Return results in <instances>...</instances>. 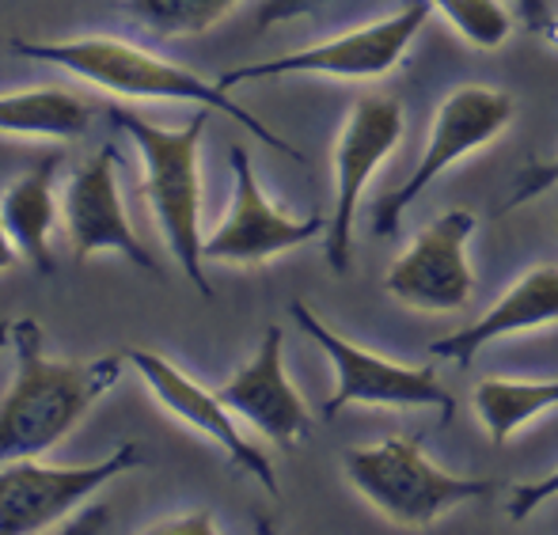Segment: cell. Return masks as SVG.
Segmentation results:
<instances>
[{
	"instance_id": "cell-1",
	"label": "cell",
	"mask_w": 558,
	"mask_h": 535,
	"mask_svg": "<svg viewBox=\"0 0 558 535\" xmlns=\"http://www.w3.org/2000/svg\"><path fill=\"white\" fill-rule=\"evenodd\" d=\"M15 373L0 399V463L38 460L58 448L84 414L122 380L125 353L92 361L46 357L38 319H12Z\"/></svg>"
},
{
	"instance_id": "cell-2",
	"label": "cell",
	"mask_w": 558,
	"mask_h": 535,
	"mask_svg": "<svg viewBox=\"0 0 558 535\" xmlns=\"http://www.w3.org/2000/svg\"><path fill=\"white\" fill-rule=\"evenodd\" d=\"M12 53L43 61V65H58L65 73L81 76V81L96 84L99 92H111V96L148 99V104H198L206 110H221L225 118L243 125L255 141H263L266 148H274V153L289 156L296 163L304 160L286 137H278L247 107L235 104L217 81L209 84L206 76L191 73V69L175 65V61L160 58L153 50H141V46L125 42V38L84 35L69 38V42H23V38H12Z\"/></svg>"
},
{
	"instance_id": "cell-3",
	"label": "cell",
	"mask_w": 558,
	"mask_h": 535,
	"mask_svg": "<svg viewBox=\"0 0 558 535\" xmlns=\"http://www.w3.org/2000/svg\"><path fill=\"white\" fill-rule=\"evenodd\" d=\"M206 110L186 125H156L133 110H111V125L137 145L141 156V194H145L153 220L168 243L179 270L191 278L202 296H214L202 255V137H206Z\"/></svg>"
},
{
	"instance_id": "cell-4",
	"label": "cell",
	"mask_w": 558,
	"mask_h": 535,
	"mask_svg": "<svg viewBox=\"0 0 558 535\" xmlns=\"http://www.w3.org/2000/svg\"><path fill=\"white\" fill-rule=\"evenodd\" d=\"M342 475L384 521L407 532H426L463 501L490 498L494 478L448 475L426 460L422 437H388L380 445L345 448Z\"/></svg>"
},
{
	"instance_id": "cell-5",
	"label": "cell",
	"mask_w": 558,
	"mask_h": 535,
	"mask_svg": "<svg viewBox=\"0 0 558 535\" xmlns=\"http://www.w3.org/2000/svg\"><path fill=\"white\" fill-rule=\"evenodd\" d=\"M289 312H293L296 327L335 365V391L324 403V418H338V411H345V406H396V411L434 406L441 414V426L452 422L456 399L441 388V380H437V373L429 365H399V361H388L380 353L345 342L304 301H293Z\"/></svg>"
},
{
	"instance_id": "cell-6",
	"label": "cell",
	"mask_w": 558,
	"mask_h": 535,
	"mask_svg": "<svg viewBox=\"0 0 558 535\" xmlns=\"http://www.w3.org/2000/svg\"><path fill=\"white\" fill-rule=\"evenodd\" d=\"M513 96L501 88H483V84H463V88L448 92L445 104L437 107V118L429 125V141L422 148L418 163H414L411 179L403 186H396L391 194H384L373 206V235L388 240L399 232V220L407 209L429 191L441 171L452 163H460L463 156L478 153L483 145H490L494 137L506 133V125L513 122Z\"/></svg>"
},
{
	"instance_id": "cell-7",
	"label": "cell",
	"mask_w": 558,
	"mask_h": 535,
	"mask_svg": "<svg viewBox=\"0 0 558 535\" xmlns=\"http://www.w3.org/2000/svg\"><path fill=\"white\" fill-rule=\"evenodd\" d=\"M429 4L426 0H407L388 20H376L350 35L327 38L308 50L286 53V58L255 61V65H235L217 76V84L240 88L255 81H278V76H335V81H380L403 61L414 35L426 27Z\"/></svg>"
},
{
	"instance_id": "cell-8",
	"label": "cell",
	"mask_w": 558,
	"mask_h": 535,
	"mask_svg": "<svg viewBox=\"0 0 558 535\" xmlns=\"http://www.w3.org/2000/svg\"><path fill=\"white\" fill-rule=\"evenodd\" d=\"M145 463L141 445L125 440L111 455L76 467H43L35 460H15L0 467V535H38L69 521L92 494L114 483L125 471Z\"/></svg>"
},
{
	"instance_id": "cell-9",
	"label": "cell",
	"mask_w": 558,
	"mask_h": 535,
	"mask_svg": "<svg viewBox=\"0 0 558 535\" xmlns=\"http://www.w3.org/2000/svg\"><path fill=\"white\" fill-rule=\"evenodd\" d=\"M228 163H232V202H228L225 220L206 235V243H202L206 263L263 266V263H270V258L286 255V251L301 247V243L327 235L331 217H324V214L289 217L266 198L243 145H235L232 153H228Z\"/></svg>"
},
{
	"instance_id": "cell-10",
	"label": "cell",
	"mask_w": 558,
	"mask_h": 535,
	"mask_svg": "<svg viewBox=\"0 0 558 535\" xmlns=\"http://www.w3.org/2000/svg\"><path fill=\"white\" fill-rule=\"evenodd\" d=\"M403 137V107L388 96H365L357 99L345 118L342 133L335 141V209L327 224L324 255L335 273L350 270V235L353 217H357L361 194L368 179L376 175L391 148Z\"/></svg>"
},
{
	"instance_id": "cell-11",
	"label": "cell",
	"mask_w": 558,
	"mask_h": 535,
	"mask_svg": "<svg viewBox=\"0 0 558 535\" xmlns=\"http://www.w3.org/2000/svg\"><path fill=\"white\" fill-rule=\"evenodd\" d=\"M475 224L478 220L471 209H445L391 263L384 289L414 312H437V316L460 312L475 289V273L468 263V240Z\"/></svg>"
},
{
	"instance_id": "cell-12",
	"label": "cell",
	"mask_w": 558,
	"mask_h": 535,
	"mask_svg": "<svg viewBox=\"0 0 558 535\" xmlns=\"http://www.w3.org/2000/svg\"><path fill=\"white\" fill-rule=\"evenodd\" d=\"M61 228H65V240L76 266L111 251V255L130 258L137 270L160 278V263L148 255L145 243L133 232L130 217H125L122 194H118L114 145H104L69 175L65 191H61Z\"/></svg>"
},
{
	"instance_id": "cell-13",
	"label": "cell",
	"mask_w": 558,
	"mask_h": 535,
	"mask_svg": "<svg viewBox=\"0 0 558 535\" xmlns=\"http://www.w3.org/2000/svg\"><path fill=\"white\" fill-rule=\"evenodd\" d=\"M122 353H125V361L141 373V380L148 384V391H153L156 403H160L163 411L175 414L179 422H186V426L198 429L202 437L214 440L228 460H232V467L247 471L251 478H258V483L266 486L270 498H278L281 486H278V475H274L270 455L243 437L240 426H235V414L221 403L217 391L202 388V384L191 380L183 368L171 365L168 357H160V353H153V350L130 345V350H122Z\"/></svg>"
},
{
	"instance_id": "cell-14",
	"label": "cell",
	"mask_w": 558,
	"mask_h": 535,
	"mask_svg": "<svg viewBox=\"0 0 558 535\" xmlns=\"http://www.w3.org/2000/svg\"><path fill=\"white\" fill-rule=\"evenodd\" d=\"M281 327H266L263 342H258L255 357L240 368L228 384L217 388L221 403L235 418H243L255 433H263L270 445L296 448L308 440L312 414L304 406L301 391L286 376V357H281Z\"/></svg>"
},
{
	"instance_id": "cell-15",
	"label": "cell",
	"mask_w": 558,
	"mask_h": 535,
	"mask_svg": "<svg viewBox=\"0 0 558 535\" xmlns=\"http://www.w3.org/2000/svg\"><path fill=\"white\" fill-rule=\"evenodd\" d=\"M551 323H558V270L555 266H532L471 327L429 342V357L456 361L468 368L478 357V350H486L498 338L551 327Z\"/></svg>"
},
{
	"instance_id": "cell-16",
	"label": "cell",
	"mask_w": 558,
	"mask_h": 535,
	"mask_svg": "<svg viewBox=\"0 0 558 535\" xmlns=\"http://www.w3.org/2000/svg\"><path fill=\"white\" fill-rule=\"evenodd\" d=\"M58 153L43 156L27 175H20L0 194V224H4L8 240L15 243L20 258L38 278H53V270H58L50 247V232L61 220V202H53V171H58Z\"/></svg>"
},
{
	"instance_id": "cell-17",
	"label": "cell",
	"mask_w": 558,
	"mask_h": 535,
	"mask_svg": "<svg viewBox=\"0 0 558 535\" xmlns=\"http://www.w3.org/2000/svg\"><path fill=\"white\" fill-rule=\"evenodd\" d=\"M96 107L61 88H31L0 96V133L12 137L76 141L92 130Z\"/></svg>"
},
{
	"instance_id": "cell-18",
	"label": "cell",
	"mask_w": 558,
	"mask_h": 535,
	"mask_svg": "<svg viewBox=\"0 0 558 535\" xmlns=\"http://www.w3.org/2000/svg\"><path fill=\"white\" fill-rule=\"evenodd\" d=\"M471 406H475L483 429L490 433L494 445H506L517 429H524L532 418L558 406V380H478L471 391Z\"/></svg>"
},
{
	"instance_id": "cell-19",
	"label": "cell",
	"mask_w": 558,
	"mask_h": 535,
	"mask_svg": "<svg viewBox=\"0 0 558 535\" xmlns=\"http://www.w3.org/2000/svg\"><path fill=\"white\" fill-rule=\"evenodd\" d=\"M125 15L160 38H186L217 27L240 0H118Z\"/></svg>"
},
{
	"instance_id": "cell-20",
	"label": "cell",
	"mask_w": 558,
	"mask_h": 535,
	"mask_svg": "<svg viewBox=\"0 0 558 535\" xmlns=\"http://www.w3.org/2000/svg\"><path fill=\"white\" fill-rule=\"evenodd\" d=\"M426 4L437 8L478 50H498L513 31V20H509L501 0H426Z\"/></svg>"
},
{
	"instance_id": "cell-21",
	"label": "cell",
	"mask_w": 558,
	"mask_h": 535,
	"mask_svg": "<svg viewBox=\"0 0 558 535\" xmlns=\"http://www.w3.org/2000/svg\"><path fill=\"white\" fill-rule=\"evenodd\" d=\"M551 186H558V156L555 160H539V163H529V168L517 171L513 179V194L506 198V206H501V214H513V209H521L524 202H536L539 194H547Z\"/></svg>"
},
{
	"instance_id": "cell-22",
	"label": "cell",
	"mask_w": 558,
	"mask_h": 535,
	"mask_svg": "<svg viewBox=\"0 0 558 535\" xmlns=\"http://www.w3.org/2000/svg\"><path fill=\"white\" fill-rule=\"evenodd\" d=\"M551 498H558V467L551 471V475L536 478V483H517L513 486V498H509V521H517V524L529 521V516Z\"/></svg>"
},
{
	"instance_id": "cell-23",
	"label": "cell",
	"mask_w": 558,
	"mask_h": 535,
	"mask_svg": "<svg viewBox=\"0 0 558 535\" xmlns=\"http://www.w3.org/2000/svg\"><path fill=\"white\" fill-rule=\"evenodd\" d=\"M141 535H221L214 524V513L209 509H198V513H183V516H168V521L153 524Z\"/></svg>"
},
{
	"instance_id": "cell-24",
	"label": "cell",
	"mask_w": 558,
	"mask_h": 535,
	"mask_svg": "<svg viewBox=\"0 0 558 535\" xmlns=\"http://www.w3.org/2000/svg\"><path fill=\"white\" fill-rule=\"evenodd\" d=\"M316 4H324V0H266V4L258 8V27H274V23L296 20V15L312 12Z\"/></svg>"
},
{
	"instance_id": "cell-25",
	"label": "cell",
	"mask_w": 558,
	"mask_h": 535,
	"mask_svg": "<svg viewBox=\"0 0 558 535\" xmlns=\"http://www.w3.org/2000/svg\"><path fill=\"white\" fill-rule=\"evenodd\" d=\"M107 521H111V506H92L81 516H73L69 524H61L53 535H99Z\"/></svg>"
},
{
	"instance_id": "cell-26",
	"label": "cell",
	"mask_w": 558,
	"mask_h": 535,
	"mask_svg": "<svg viewBox=\"0 0 558 535\" xmlns=\"http://www.w3.org/2000/svg\"><path fill=\"white\" fill-rule=\"evenodd\" d=\"M517 12H521L524 27L536 31V35H547V27H551V8H547V0H517Z\"/></svg>"
},
{
	"instance_id": "cell-27",
	"label": "cell",
	"mask_w": 558,
	"mask_h": 535,
	"mask_svg": "<svg viewBox=\"0 0 558 535\" xmlns=\"http://www.w3.org/2000/svg\"><path fill=\"white\" fill-rule=\"evenodd\" d=\"M15 263H23V258H20V251H15V243L8 240L4 224H0V273H4V270H12Z\"/></svg>"
},
{
	"instance_id": "cell-28",
	"label": "cell",
	"mask_w": 558,
	"mask_h": 535,
	"mask_svg": "<svg viewBox=\"0 0 558 535\" xmlns=\"http://www.w3.org/2000/svg\"><path fill=\"white\" fill-rule=\"evenodd\" d=\"M12 345V323H0V350Z\"/></svg>"
},
{
	"instance_id": "cell-29",
	"label": "cell",
	"mask_w": 558,
	"mask_h": 535,
	"mask_svg": "<svg viewBox=\"0 0 558 535\" xmlns=\"http://www.w3.org/2000/svg\"><path fill=\"white\" fill-rule=\"evenodd\" d=\"M258 535H274V528H270V521H263V516H258V528H255Z\"/></svg>"
},
{
	"instance_id": "cell-30",
	"label": "cell",
	"mask_w": 558,
	"mask_h": 535,
	"mask_svg": "<svg viewBox=\"0 0 558 535\" xmlns=\"http://www.w3.org/2000/svg\"><path fill=\"white\" fill-rule=\"evenodd\" d=\"M547 38H551V42H558V20H551V27H547Z\"/></svg>"
}]
</instances>
